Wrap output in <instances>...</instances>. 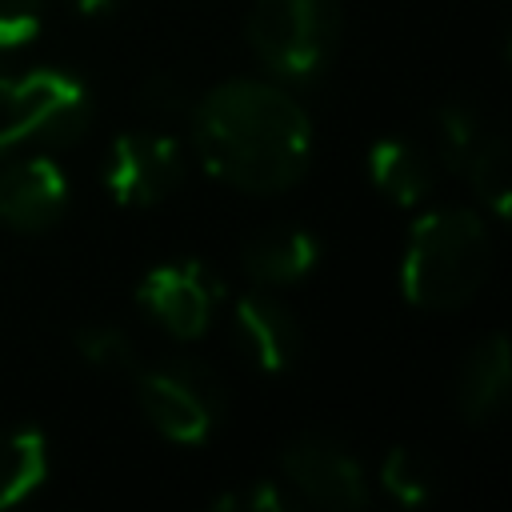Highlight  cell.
<instances>
[{
    "mask_svg": "<svg viewBox=\"0 0 512 512\" xmlns=\"http://www.w3.org/2000/svg\"><path fill=\"white\" fill-rule=\"evenodd\" d=\"M188 112L200 164L240 192L276 196L312 164L308 112L276 84L224 80Z\"/></svg>",
    "mask_w": 512,
    "mask_h": 512,
    "instance_id": "cell-1",
    "label": "cell"
},
{
    "mask_svg": "<svg viewBox=\"0 0 512 512\" xmlns=\"http://www.w3.org/2000/svg\"><path fill=\"white\" fill-rule=\"evenodd\" d=\"M224 280L204 260H168L156 264L140 288L136 304L176 340H196L208 332L216 308L224 304Z\"/></svg>",
    "mask_w": 512,
    "mask_h": 512,
    "instance_id": "cell-7",
    "label": "cell"
},
{
    "mask_svg": "<svg viewBox=\"0 0 512 512\" xmlns=\"http://www.w3.org/2000/svg\"><path fill=\"white\" fill-rule=\"evenodd\" d=\"M44 28V0H0V52L28 48Z\"/></svg>",
    "mask_w": 512,
    "mask_h": 512,
    "instance_id": "cell-19",
    "label": "cell"
},
{
    "mask_svg": "<svg viewBox=\"0 0 512 512\" xmlns=\"http://www.w3.org/2000/svg\"><path fill=\"white\" fill-rule=\"evenodd\" d=\"M76 356L92 368H104V372H140L136 364V344L128 340L124 328L116 324H88L76 332Z\"/></svg>",
    "mask_w": 512,
    "mask_h": 512,
    "instance_id": "cell-18",
    "label": "cell"
},
{
    "mask_svg": "<svg viewBox=\"0 0 512 512\" xmlns=\"http://www.w3.org/2000/svg\"><path fill=\"white\" fill-rule=\"evenodd\" d=\"M140 96H144V108L148 112H160V116H176V112H188L192 108L188 96H184V88L172 76H148V84L140 88Z\"/></svg>",
    "mask_w": 512,
    "mask_h": 512,
    "instance_id": "cell-21",
    "label": "cell"
},
{
    "mask_svg": "<svg viewBox=\"0 0 512 512\" xmlns=\"http://www.w3.org/2000/svg\"><path fill=\"white\" fill-rule=\"evenodd\" d=\"M340 0H256L248 44L284 84H316L340 44Z\"/></svg>",
    "mask_w": 512,
    "mask_h": 512,
    "instance_id": "cell-4",
    "label": "cell"
},
{
    "mask_svg": "<svg viewBox=\"0 0 512 512\" xmlns=\"http://www.w3.org/2000/svg\"><path fill=\"white\" fill-rule=\"evenodd\" d=\"M136 400L148 424L172 444H204L228 408L220 376L200 360H168L160 368L136 372Z\"/></svg>",
    "mask_w": 512,
    "mask_h": 512,
    "instance_id": "cell-5",
    "label": "cell"
},
{
    "mask_svg": "<svg viewBox=\"0 0 512 512\" xmlns=\"http://www.w3.org/2000/svg\"><path fill=\"white\" fill-rule=\"evenodd\" d=\"M48 440L32 424H12L0 432V512L24 504L48 480Z\"/></svg>",
    "mask_w": 512,
    "mask_h": 512,
    "instance_id": "cell-14",
    "label": "cell"
},
{
    "mask_svg": "<svg viewBox=\"0 0 512 512\" xmlns=\"http://www.w3.org/2000/svg\"><path fill=\"white\" fill-rule=\"evenodd\" d=\"M508 392H512V352H508V336L504 332H492L484 336L460 376H456V408L468 424H488L492 416L504 412L508 404Z\"/></svg>",
    "mask_w": 512,
    "mask_h": 512,
    "instance_id": "cell-12",
    "label": "cell"
},
{
    "mask_svg": "<svg viewBox=\"0 0 512 512\" xmlns=\"http://www.w3.org/2000/svg\"><path fill=\"white\" fill-rule=\"evenodd\" d=\"M380 484H384V492L396 500V504H404V508H420V504H428L432 496H436V488H440V476H436V468H432V460L420 452V448H392L384 460H380Z\"/></svg>",
    "mask_w": 512,
    "mask_h": 512,
    "instance_id": "cell-16",
    "label": "cell"
},
{
    "mask_svg": "<svg viewBox=\"0 0 512 512\" xmlns=\"http://www.w3.org/2000/svg\"><path fill=\"white\" fill-rule=\"evenodd\" d=\"M320 236L304 224H276V228H264L256 232L244 252H240V264L244 272L264 284V288H284V284H300L304 276H312V268L320 264Z\"/></svg>",
    "mask_w": 512,
    "mask_h": 512,
    "instance_id": "cell-11",
    "label": "cell"
},
{
    "mask_svg": "<svg viewBox=\"0 0 512 512\" xmlns=\"http://www.w3.org/2000/svg\"><path fill=\"white\" fill-rule=\"evenodd\" d=\"M232 336L244 360L268 376L288 372L304 344L296 316L268 292H244L232 304Z\"/></svg>",
    "mask_w": 512,
    "mask_h": 512,
    "instance_id": "cell-10",
    "label": "cell"
},
{
    "mask_svg": "<svg viewBox=\"0 0 512 512\" xmlns=\"http://www.w3.org/2000/svg\"><path fill=\"white\" fill-rule=\"evenodd\" d=\"M492 264L488 224L472 208L424 212L400 256V292L412 308L444 312L476 296Z\"/></svg>",
    "mask_w": 512,
    "mask_h": 512,
    "instance_id": "cell-2",
    "label": "cell"
},
{
    "mask_svg": "<svg viewBox=\"0 0 512 512\" xmlns=\"http://www.w3.org/2000/svg\"><path fill=\"white\" fill-rule=\"evenodd\" d=\"M188 176V160L168 132H124L104 156V188L120 208H156Z\"/></svg>",
    "mask_w": 512,
    "mask_h": 512,
    "instance_id": "cell-6",
    "label": "cell"
},
{
    "mask_svg": "<svg viewBox=\"0 0 512 512\" xmlns=\"http://www.w3.org/2000/svg\"><path fill=\"white\" fill-rule=\"evenodd\" d=\"M220 512H292L296 508V496L288 492V484L280 480H260L244 492H228L216 500Z\"/></svg>",
    "mask_w": 512,
    "mask_h": 512,
    "instance_id": "cell-20",
    "label": "cell"
},
{
    "mask_svg": "<svg viewBox=\"0 0 512 512\" xmlns=\"http://www.w3.org/2000/svg\"><path fill=\"white\" fill-rule=\"evenodd\" d=\"M496 128H488V120L464 104V100H452L436 112V140H440V160L460 176L468 168V160L480 152V144L492 136Z\"/></svg>",
    "mask_w": 512,
    "mask_h": 512,
    "instance_id": "cell-15",
    "label": "cell"
},
{
    "mask_svg": "<svg viewBox=\"0 0 512 512\" xmlns=\"http://www.w3.org/2000/svg\"><path fill=\"white\" fill-rule=\"evenodd\" d=\"M68 208V176L44 156H16L0 164V224L12 232H48Z\"/></svg>",
    "mask_w": 512,
    "mask_h": 512,
    "instance_id": "cell-9",
    "label": "cell"
},
{
    "mask_svg": "<svg viewBox=\"0 0 512 512\" xmlns=\"http://www.w3.org/2000/svg\"><path fill=\"white\" fill-rule=\"evenodd\" d=\"M368 180L384 200H392L400 208H416L432 192L436 172H432L428 152L416 140L384 136L368 148Z\"/></svg>",
    "mask_w": 512,
    "mask_h": 512,
    "instance_id": "cell-13",
    "label": "cell"
},
{
    "mask_svg": "<svg viewBox=\"0 0 512 512\" xmlns=\"http://www.w3.org/2000/svg\"><path fill=\"white\" fill-rule=\"evenodd\" d=\"M280 464H284L288 488L304 504H316L328 512H360L368 504V480L360 464L324 436H304L288 444Z\"/></svg>",
    "mask_w": 512,
    "mask_h": 512,
    "instance_id": "cell-8",
    "label": "cell"
},
{
    "mask_svg": "<svg viewBox=\"0 0 512 512\" xmlns=\"http://www.w3.org/2000/svg\"><path fill=\"white\" fill-rule=\"evenodd\" d=\"M460 176L476 188V196L492 208L496 220L508 216V200H512V184H508V140L500 132H492L480 144V152L468 160V168Z\"/></svg>",
    "mask_w": 512,
    "mask_h": 512,
    "instance_id": "cell-17",
    "label": "cell"
},
{
    "mask_svg": "<svg viewBox=\"0 0 512 512\" xmlns=\"http://www.w3.org/2000/svg\"><path fill=\"white\" fill-rule=\"evenodd\" d=\"M96 116L92 88L72 68H32L4 76L0 92V156L12 148H68Z\"/></svg>",
    "mask_w": 512,
    "mask_h": 512,
    "instance_id": "cell-3",
    "label": "cell"
},
{
    "mask_svg": "<svg viewBox=\"0 0 512 512\" xmlns=\"http://www.w3.org/2000/svg\"><path fill=\"white\" fill-rule=\"evenodd\" d=\"M84 16H104V12H112V8H120V0H72Z\"/></svg>",
    "mask_w": 512,
    "mask_h": 512,
    "instance_id": "cell-22",
    "label": "cell"
}]
</instances>
